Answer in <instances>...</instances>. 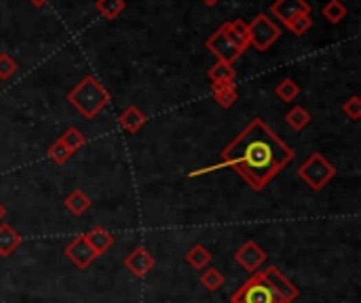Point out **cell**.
Segmentation results:
<instances>
[{
  "mask_svg": "<svg viewBox=\"0 0 361 303\" xmlns=\"http://www.w3.org/2000/svg\"><path fill=\"white\" fill-rule=\"evenodd\" d=\"M89 207H91V198L83 190H74V192L68 194V198H65V209L76 217L83 215Z\"/></svg>",
  "mask_w": 361,
  "mask_h": 303,
  "instance_id": "cell-19",
  "label": "cell"
},
{
  "mask_svg": "<svg viewBox=\"0 0 361 303\" xmlns=\"http://www.w3.org/2000/svg\"><path fill=\"white\" fill-rule=\"evenodd\" d=\"M271 15L277 17L283 25H287L289 21L298 19L302 15H311V5L307 0H275L271 5Z\"/></svg>",
  "mask_w": 361,
  "mask_h": 303,
  "instance_id": "cell-8",
  "label": "cell"
},
{
  "mask_svg": "<svg viewBox=\"0 0 361 303\" xmlns=\"http://www.w3.org/2000/svg\"><path fill=\"white\" fill-rule=\"evenodd\" d=\"M85 238H87V243L93 247V251L97 253V255H104V253H108L112 247H114V236L104 227V225H95V227H91L87 234H85Z\"/></svg>",
  "mask_w": 361,
  "mask_h": 303,
  "instance_id": "cell-12",
  "label": "cell"
},
{
  "mask_svg": "<svg viewBox=\"0 0 361 303\" xmlns=\"http://www.w3.org/2000/svg\"><path fill=\"white\" fill-rule=\"evenodd\" d=\"M205 49H207L209 53H214V55L218 57V61L231 63V65L243 55V51L233 43L231 36H228V32H226L224 25H220V27L212 34V36L205 41Z\"/></svg>",
  "mask_w": 361,
  "mask_h": 303,
  "instance_id": "cell-6",
  "label": "cell"
},
{
  "mask_svg": "<svg viewBox=\"0 0 361 303\" xmlns=\"http://www.w3.org/2000/svg\"><path fill=\"white\" fill-rule=\"evenodd\" d=\"M291 160L293 150L265 120L254 118L222 150L220 162L199 168V171H192L190 177H199L203 173L218 171V168H233L254 192H262Z\"/></svg>",
  "mask_w": 361,
  "mask_h": 303,
  "instance_id": "cell-1",
  "label": "cell"
},
{
  "mask_svg": "<svg viewBox=\"0 0 361 303\" xmlns=\"http://www.w3.org/2000/svg\"><path fill=\"white\" fill-rule=\"evenodd\" d=\"M342 112L349 120H359L361 118V97L359 95H351L347 101H344V106H342Z\"/></svg>",
  "mask_w": 361,
  "mask_h": 303,
  "instance_id": "cell-28",
  "label": "cell"
},
{
  "mask_svg": "<svg viewBox=\"0 0 361 303\" xmlns=\"http://www.w3.org/2000/svg\"><path fill=\"white\" fill-rule=\"evenodd\" d=\"M231 303H285V301L267 284L260 272H256L231 295Z\"/></svg>",
  "mask_w": 361,
  "mask_h": 303,
  "instance_id": "cell-4",
  "label": "cell"
},
{
  "mask_svg": "<svg viewBox=\"0 0 361 303\" xmlns=\"http://www.w3.org/2000/svg\"><path fill=\"white\" fill-rule=\"evenodd\" d=\"M17 70H19L17 61H15L11 55H7V53H0V80L13 78Z\"/></svg>",
  "mask_w": 361,
  "mask_h": 303,
  "instance_id": "cell-26",
  "label": "cell"
},
{
  "mask_svg": "<svg viewBox=\"0 0 361 303\" xmlns=\"http://www.w3.org/2000/svg\"><path fill=\"white\" fill-rule=\"evenodd\" d=\"M63 144H65V148H68L72 154L74 152H79L85 144H87V137H85V135L76 128V126H70L68 131H65L63 135H61V137H59Z\"/></svg>",
  "mask_w": 361,
  "mask_h": 303,
  "instance_id": "cell-24",
  "label": "cell"
},
{
  "mask_svg": "<svg viewBox=\"0 0 361 303\" xmlns=\"http://www.w3.org/2000/svg\"><path fill=\"white\" fill-rule=\"evenodd\" d=\"M235 67L231 63H224V61H216L209 72H207V78L212 80V85H218V82H235Z\"/></svg>",
  "mask_w": 361,
  "mask_h": 303,
  "instance_id": "cell-18",
  "label": "cell"
},
{
  "mask_svg": "<svg viewBox=\"0 0 361 303\" xmlns=\"http://www.w3.org/2000/svg\"><path fill=\"white\" fill-rule=\"evenodd\" d=\"M201 284L209 291V293H216L224 287V274L220 272L218 267H205L203 274H201Z\"/></svg>",
  "mask_w": 361,
  "mask_h": 303,
  "instance_id": "cell-23",
  "label": "cell"
},
{
  "mask_svg": "<svg viewBox=\"0 0 361 303\" xmlns=\"http://www.w3.org/2000/svg\"><path fill=\"white\" fill-rule=\"evenodd\" d=\"M125 7H127L125 0H97L95 3V9L106 19H116L125 11Z\"/></svg>",
  "mask_w": 361,
  "mask_h": 303,
  "instance_id": "cell-21",
  "label": "cell"
},
{
  "mask_svg": "<svg viewBox=\"0 0 361 303\" xmlns=\"http://www.w3.org/2000/svg\"><path fill=\"white\" fill-rule=\"evenodd\" d=\"M65 257H68L79 269H87L100 255L93 251V247L87 243L85 234H83V236H76V238L65 247Z\"/></svg>",
  "mask_w": 361,
  "mask_h": 303,
  "instance_id": "cell-10",
  "label": "cell"
},
{
  "mask_svg": "<svg viewBox=\"0 0 361 303\" xmlns=\"http://www.w3.org/2000/svg\"><path fill=\"white\" fill-rule=\"evenodd\" d=\"M247 34H249V47L265 53L279 41L281 30L267 13H260L247 23Z\"/></svg>",
  "mask_w": 361,
  "mask_h": 303,
  "instance_id": "cell-5",
  "label": "cell"
},
{
  "mask_svg": "<svg viewBox=\"0 0 361 303\" xmlns=\"http://www.w3.org/2000/svg\"><path fill=\"white\" fill-rule=\"evenodd\" d=\"M212 95L218 101V106L224 108V110L233 108L237 104V99H239V93H237L235 82H218V85H212Z\"/></svg>",
  "mask_w": 361,
  "mask_h": 303,
  "instance_id": "cell-14",
  "label": "cell"
},
{
  "mask_svg": "<svg viewBox=\"0 0 361 303\" xmlns=\"http://www.w3.org/2000/svg\"><path fill=\"white\" fill-rule=\"evenodd\" d=\"M49 158L55 162V164H63V162H68V158L72 156V152L65 148V144L61 142V139H57L51 148H49Z\"/></svg>",
  "mask_w": 361,
  "mask_h": 303,
  "instance_id": "cell-27",
  "label": "cell"
},
{
  "mask_svg": "<svg viewBox=\"0 0 361 303\" xmlns=\"http://www.w3.org/2000/svg\"><path fill=\"white\" fill-rule=\"evenodd\" d=\"M110 101H112L110 91L95 76H85L68 93V104L72 108H76L81 112V116L87 120L97 118V114H100L104 108H108Z\"/></svg>",
  "mask_w": 361,
  "mask_h": 303,
  "instance_id": "cell-2",
  "label": "cell"
},
{
  "mask_svg": "<svg viewBox=\"0 0 361 303\" xmlns=\"http://www.w3.org/2000/svg\"><path fill=\"white\" fill-rule=\"evenodd\" d=\"M300 85L296 82V80H291V78H283L279 85H277V89H275V95L281 99V101H285V104H291V101H296L298 99V95H300Z\"/></svg>",
  "mask_w": 361,
  "mask_h": 303,
  "instance_id": "cell-20",
  "label": "cell"
},
{
  "mask_svg": "<svg viewBox=\"0 0 361 303\" xmlns=\"http://www.w3.org/2000/svg\"><path fill=\"white\" fill-rule=\"evenodd\" d=\"M7 217V209H5V205L0 202V223H3V219Z\"/></svg>",
  "mask_w": 361,
  "mask_h": 303,
  "instance_id": "cell-31",
  "label": "cell"
},
{
  "mask_svg": "<svg viewBox=\"0 0 361 303\" xmlns=\"http://www.w3.org/2000/svg\"><path fill=\"white\" fill-rule=\"evenodd\" d=\"M260 272V276L267 280V284L277 293V295H281V299L285 301V303H293L298 299V295H300V291H298V287L293 284L281 269H277L275 265H271V267H265V269H258Z\"/></svg>",
  "mask_w": 361,
  "mask_h": 303,
  "instance_id": "cell-7",
  "label": "cell"
},
{
  "mask_svg": "<svg viewBox=\"0 0 361 303\" xmlns=\"http://www.w3.org/2000/svg\"><path fill=\"white\" fill-rule=\"evenodd\" d=\"M212 257H214V255H212L209 249L203 247V245H194V247L188 249V253L184 255L186 263H188L192 269H205V267H209Z\"/></svg>",
  "mask_w": 361,
  "mask_h": 303,
  "instance_id": "cell-17",
  "label": "cell"
},
{
  "mask_svg": "<svg viewBox=\"0 0 361 303\" xmlns=\"http://www.w3.org/2000/svg\"><path fill=\"white\" fill-rule=\"evenodd\" d=\"M19 245H21L19 232L9 223H0V257L13 255Z\"/></svg>",
  "mask_w": 361,
  "mask_h": 303,
  "instance_id": "cell-15",
  "label": "cell"
},
{
  "mask_svg": "<svg viewBox=\"0 0 361 303\" xmlns=\"http://www.w3.org/2000/svg\"><path fill=\"white\" fill-rule=\"evenodd\" d=\"M321 13L330 23H340L347 17V7L340 3V0H330V3L321 9Z\"/></svg>",
  "mask_w": 361,
  "mask_h": 303,
  "instance_id": "cell-25",
  "label": "cell"
},
{
  "mask_svg": "<svg viewBox=\"0 0 361 303\" xmlns=\"http://www.w3.org/2000/svg\"><path fill=\"white\" fill-rule=\"evenodd\" d=\"M28 3L34 7V9H43V7H47L49 0H28Z\"/></svg>",
  "mask_w": 361,
  "mask_h": 303,
  "instance_id": "cell-30",
  "label": "cell"
},
{
  "mask_svg": "<svg viewBox=\"0 0 361 303\" xmlns=\"http://www.w3.org/2000/svg\"><path fill=\"white\" fill-rule=\"evenodd\" d=\"M311 25H313V17L311 15H302V17H298V19H293V21L287 23L289 32H293L296 36H302V34H307L311 30Z\"/></svg>",
  "mask_w": 361,
  "mask_h": 303,
  "instance_id": "cell-29",
  "label": "cell"
},
{
  "mask_svg": "<svg viewBox=\"0 0 361 303\" xmlns=\"http://www.w3.org/2000/svg\"><path fill=\"white\" fill-rule=\"evenodd\" d=\"M146 122H148V118H146V114L138 108V106H129V108H125L123 110V114H121V118H118V124L127 131V133H140L144 126H146Z\"/></svg>",
  "mask_w": 361,
  "mask_h": 303,
  "instance_id": "cell-13",
  "label": "cell"
},
{
  "mask_svg": "<svg viewBox=\"0 0 361 303\" xmlns=\"http://www.w3.org/2000/svg\"><path fill=\"white\" fill-rule=\"evenodd\" d=\"M235 261L245 269V272L256 274L258 269L267 263V253H265V249H262L260 245L249 240L235 253Z\"/></svg>",
  "mask_w": 361,
  "mask_h": 303,
  "instance_id": "cell-9",
  "label": "cell"
},
{
  "mask_svg": "<svg viewBox=\"0 0 361 303\" xmlns=\"http://www.w3.org/2000/svg\"><path fill=\"white\" fill-rule=\"evenodd\" d=\"M298 177L315 192L323 190L336 177V166L327 160L321 152H313L300 166H298Z\"/></svg>",
  "mask_w": 361,
  "mask_h": 303,
  "instance_id": "cell-3",
  "label": "cell"
},
{
  "mask_svg": "<svg viewBox=\"0 0 361 303\" xmlns=\"http://www.w3.org/2000/svg\"><path fill=\"white\" fill-rule=\"evenodd\" d=\"M285 122H287L293 131H302L305 126H309L311 114H309L302 106H293V108L285 114Z\"/></svg>",
  "mask_w": 361,
  "mask_h": 303,
  "instance_id": "cell-22",
  "label": "cell"
},
{
  "mask_svg": "<svg viewBox=\"0 0 361 303\" xmlns=\"http://www.w3.org/2000/svg\"><path fill=\"white\" fill-rule=\"evenodd\" d=\"M125 267L129 269L131 274L138 276V278H144L150 269L154 267V257L144 249V247H138L131 251L127 257H125Z\"/></svg>",
  "mask_w": 361,
  "mask_h": 303,
  "instance_id": "cell-11",
  "label": "cell"
},
{
  "mask_svg": "<svg viewBox=\"0 0 361 303\" xmlns=\"http://www.w3.org/2000/svg\"><path fill=\"white\" fill-rule=\"evenodd\" d=\"M228 36L233 38V43L245 53L249 49V34H247V23L243 19H233V21H226L224 23Z\"/></svg>",
  "mask_w": 361,
  "mask_h": 303,
  "instance_id": "cell-16",
  "label": "cell"
},
{
  "mask_svg": "<svg viewBox=\"0 0 361 303\" xmlns=\"http://www.w3.org/2000/svg\"><path fill=\"white\" fill-rule=\"evenodd\" d=\"M201 3L207 7H216V5H220V0H201Z\"/></svg>",
  "mask_w": 361,
  "mask_h": 303,
  "instance_id": "cell-32",
  "label": "cell"
}]
</instances>
